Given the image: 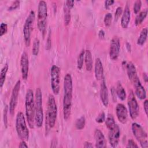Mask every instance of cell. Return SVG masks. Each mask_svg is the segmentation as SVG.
Returning a JSON list of instances; mask_svg holds the SVG:
<instances>
[{"mask_svg": "<svg viewBox=\"0 0 148 148\" xmlns=\"http://www.w3.org/2000/svg\"><path fill=\"white\" fill-rule=\"evenodd\" d=\"M132 83L135 87V92L136 95L140 99H145L146 98V92L144 87L142 85L139 77L136 78Z\"/></svg>", "mask_w": 148, "mask_h": 148, "instance_id": "obj_16", "label": "cell"}, {"mask_svg": "<svg viewBox=\"0 0 148 148\" xmlns=\"http://www.w3.org/2000/svg\"><path fill=\"white\" fill-rule=\"evenodd\" d=\"M25 114L31 128H34L35 124V99L32 90L28 89L25 95Z\"/></svg>", "mask_w": 148, "mask_h": 148, "instance_id": "obj_2", "label": "cell"}, {"mask_svg": "<svg viewBox=\"0 0 148 148\" xmlns=\"http://www.w3.org/2000/svg\"><path fill=\"white\" fill-rule=\"evenodd\" d=\"M130 17L131 13L130 7L127 4L122 13V17L121 19V25L123 28H127L128 27L130 21Z\"/></svg>", "mask_w": 148, "mask_h": 148, "instance_id": "obj_20", "label": "cell"}, {"mask_svg": "<svg viewBox=\"0 0 148 148\" xmlns=\"http://www.w3.org/2000/svg\"><path fill=\"white\" fill-rule=\"evenodd\" d=\"M114 1L113 0H108L105 1V6L106 9H109V6L112 5L114 3Z\"/></svg>", "mask_w": 148, "mask_h": 148, "instance_id": "obj_41", "label": "cell"}, {"mask_svg": "<svg viewBox=\"0 0 148 148\" xmlns=\"http://www.w3.org/2000/svg\"><path fill=\"white\" fill-rule=\"evenodd\" d=\"M131 128L133 135L139 142L141 147L142 148H147V134L143 128L136 123H133Z\"/></svg>", "mask_w": 148, "mask_h": 148, "instance_id": "obj_7", "label": "cell"}, {"mask_svg": "<svg viewBox=\"0 0 148 148\" xmlns=\"http://www.w3.org/2000/svg\"><path fill=\"white\" fill-rule=\"evenodd\" d=\"M116 92L117 97L121 101L125 100L126 98V92L120 82H118L116 88Z\"/></svg>", "mask_w": 148, "mask_h": 148, "instance_id": "obj_23", "label": "cell"}, {"mask_svg": "<svg viewBox=\"0 0 148 148\" xmlns=\"http://www.w3.org/2000/svg\"><path fill=\"white\" fill-rule=\"evenodd\" d=\"M8 31V25L6 23H1L0 25V36H2Z\"/></svg>", "mask_w": 148, "mask_h": 148, "instance_id": "obj_34", "label": "cell"}, {"mask_svg": "<svg viewBox=\"0 0 148 148\" xmlns=\"http://www.w3.org/2000/svg\"><path fill=\"white\" fill-rule=\"evenodd\" d=\"M51 87L53 92L55 95L58 94L60 92V69L57 65H53L50 71Z\"/></svg>", "mask_w": 148, "mask_h": 148, "instance_id": "obj_9", "label": "cell"}, {"mask_svg": "<svg viewBox=\"0 0 148 148\" xmlns=\"http://www.w3.org/2000/svg\"><path fill=\"white\" fill-rule=\"evenodd\" d=\"M16 129L19 138L23 140H28L29 138V130L26 124L24 114L21 112H18L16 119Z\"/></svg>", "mask_w": 148, "mask_h": 148, "instance_id": "obj_6", "label": "cell"}, {"mask_svg": "<svg viewBox=\"0 0 148 148\" xmlns=\"http://www.w3.org/2000/svg\"><path fill=\"white\" fill-rule=\"evenodd\" d=\"M86 124V119L84 116H82L79 119H77L75 123V127L77 130H82L84 128Z\"/></svg>", "mask_w": 148, "mask_h": 148, "instance_id": "obj_30", "label": "cell"}, {"mask_svg": "<svg viewBox=\"0 0 148 148\" xmlns=\"http://www.w3.org/2000/svg\"><path fill=\"white\" fill-rule=\"evenodd\" d=\"M9 110V107L8 105H6L4 108L3 110V123L5 126V127H7V124H8V112Z\"/></svg>", "mask_w": 148, "mask_h": 148, "instance_id": "obj_35", "label": "cell"}, {"mask_svg": "<svg viewBox=\"0 0 148 148\" xmlns=\"http://www.w3.org/2000/svg\"><path fill=\"white\" fill-rule=\"evenodd\" d=\"M108 139L110 146L112 147H116L119 142L120 131L119 127L116 124L114 127L108 129Z\"/></svg>", "mask_w": 148, "mask_h": 148, "instance_id": "obj_12", "label": "cell"}, {"mask_svg": "<svg viewBox=\"0 0 148 148\" xmlns=\"http://www.w3.org/2000/svg\"><path fill=\"white\" fill-rule=\"evenodd\" d=\"M84 55H85V50L83 49L81 51V52L79 54V56L77 57V68L79 70H81L82 68H83V62L84 61Z\"/></svg>", "mask_w": 148, "mask_h": 148, "instance_id": "obj_28", "label": "cell"}, {"mask_svg": "<svg viewBox=\"0 0 148 148\" xmlns=\"http://www.w3.org/2000/svg\"><path fill=\"white\" fill-rule=\"evenodd\" d=\"M94 138L95 140V147L97 148H104L106 146V142L104 135L99 129L94 131Z\"/></svg>", "mask_w": 148, "mask_h": 148, "instance_id": "obj_18", "label": "cell"}, {"mask_svg": "<svg viewBox=\"0 0 148 148\" xmlns=\"http://www.w3.org/2000/svg\"><path fill=\"white\" fill-rule=\"evenodd\" d=\"M20 66L22 77L24 80H27L28 75L29 69V60L28 54L25 51H24L21 56Z\"/></svg>", "mask_w": 148, "mask_h": 148, "instance_id": "obj_14", "label": "cell"}, {"mask_svg": "<svg viewBox=\"0 0 148 148\" xmlns=\"http://www.w3.org/2000/svg\"><path fill=\"white\" fill-rule=\"evenodd\" d=\"M143 108L146 115L148 114V101L146 99L143 102Z\"/></svg>", "mask_w": 148, "mask_h": 148, "instance_id": "obj_44", "label": "cell"}, {"mask_svg": "<svg viewBox=\"0 0 148 148\" xmlns=\"http://www.w3.org/2000/svg\"><path fill=\"white\" fill-rule=\"evenodd\" d=\"M112 20V15L110 13H108L104 17V24L106 27H109L111 25Z\"/></svg>", "mask_w": 148, "mask_h": 148, "instance_id": "obj_32", "label": "cell"}, {"mask_svg": "<svg viewBox=\"0 0 148 148\" xmlns=\"http://www.w3.org/2000/svg\"><path fill=\"white\" fill-rule=\"evenodd\" d=\"M20 86H21V82L20 80H18L16 83L12 90L11 98L9 102V110L11 115H13L14 114L15 109L17 104L18 97L19 91L20 89Z\"/></svg>", "mask_w": 148, "mask_h": 148, "instance_id": "obj_11", "label": "cell"}, {"mask_svg": "<svg viewBox=\"0 0 148 148\" xmlns=\"http://www.w3.org/2000/svg\"><path fill=\"white\" fill-rule=\"evenodd\" d=\"M100 98L102 104L105 107H108L109 105V95L107 86L104 77L102 79L100 88Z\"/></svg>", "mask_w": 148, "mask_h": 148, "instance_id": "obj_17", "label": "cell"}, {"mask_svg": "<svg viewBox=\"0 0 148 148\" xmlns=\"http://www.w3.org/2000/svg\"><path fill=\"white\" fill-rule=\"evenodd\" d=\"M98 37H99L100 39H102L104 38V37H105V32H104L103 30L101 29V30L99 31V33H98Z\"/></svg>", "mask_w": 148, "mask_h": 148, "instance_id": "obj_46", "label": "cell"}, {"mask_svg": "<svg viewBox=\"0 0 148 148\" xmlns=\"http://www.w3.org/2000/svg\"><path fill=\"white\" fill-rule=\"evenodd\" d=\"M57 116V107L56 100L53 95H49L47 100V106L46 116V130L54 127Z\"/></svg>", "mask_w": 148, "mask_h": 148, "instance_id": "obj_3", "label": "cell"}, {"mask_svg": "<svg viewBox=\"0 0 148 148\" xmlns=\"http://www.w3.org/2000/svg\"><path fill=\"white\" fill-rule=\"evenodd\" d=\"M123 13V8L121 6H119L118 8H117L115 13H114V20L116 21L118 20V19L119 18V17H120V16Z\"/></svg>", "mask_w": 148, "mask_h": 148, "instance_id": "obj_36", "label": "cell"}, {"mask_svg": "<svg viewBox=\"0 0 148 148\" xmlns=\"http://www.w3.org/2000/svg\"><path fill=\"white\" fill-rule=\"evenodd\" d=\"M73 84L72 78L69 73H67L64 79L63 115L65 120H68L71 116L72 101Z\"/></svg>", "mask_w": 148, "mask_h": 148, "instance_id": "obj_1", "label": "cell"}, {"mask_svg": "<svg viewBox=\"0 0 148 148\" xmlns=\"http://www.w3.org/2000/svg\"><path fill=\"white\" fill-rule=\"evenodd\" d=\"M85 148H88V147H93V145H92L91 143L90 142H84V146H83Z\"/></svg>", "mask_w": 148, "mask_h": 148, "instance_id": "obj_47", "label": "cell"}, {"mask_svg": "<svg viewBox=\"0 0 148 148\" xmlns=\"http://www.w3.org/2000/svg\"><path fill=\"white\" fill-rule=\"evenodd\" d=\"M126 48L129 52H130L131 51V46L128 42L126 43Z\"/></svg>", "mask_w": 148, "mask_h": 148, "instance_id": "obj_48", "label": "cell"}, {"mask_svg": "<svg viewBox=\"0 0 148 148\" xmlns=\"http://www.w3.org/2000/svg\"><path fill=\"white\" fill-rule=\"evenodd\" d=\"M120 50V39L117 36H114L111 41L109 49V56L112 60H116L119 57Z\"/></svg>", "mask_w": 148, "mask_h": 148, "instance_id": "obj_13", "label": "cell"}, {"mask_svg": "<svg viewBox=\"0 0 148 148\" xmlns=\"http://www.w3.org/2000/svg\"><path fill=\"white\" fill-rule=\"evenodd\" d=\"M39 46H40V42L39 39L35 38L34 40L32 49V53L34 56H38L39 51Z\"/></svg>", "mask_w": 148, "mask_h": 148, "instance_id": "obj_31", "label": "cell"}, {"mask_svg": "<svg viewBox=\"0 0 148 148\" xmlns=\"http://www.w3.org/2000/svg\"><path fill=\"white\" fill-rule=\"evenodd\" d=\"M142 6V2L139 0L136 1L134 2V12L135 14H138Z\"/></svg>", "mask_w": 148, "mask_h": 148, "instance_id": "obj_33", "label": "cell"}, {"mask_svg": "<svg viewBox=\"0 0 148 148\" xmlns=\"http://www.w3.org/2000/svg\"><path fill=\"white\" fill-rule=\"evenodd\" d=\"M147 36V28H144L142 29L139 38L137 40V44L139 46H142L145 44L146 41Z\"/></svg>", "mask_w": 148, "mask_h": 148, "instance_id": "obj_24", "label": "cell"}, {"mask_svg": "<svg viewBox=\"0 0 148 148\" xmlns=\"http://www.w3.org/2000/svg\"><path fill=\"white\" fill-rule=\"evenodd\" d=\"M18 147L20 148H27L28 147V145H27L26 142H25V140H21V142L20 143L19 145H18Z\"/></svg>", "mask_w": 148, "mask_h": 148, "instance_id": "obj_45", "label": "cell"}, {"mask_svg": "<svg viewBox=\"0 0 148 148\" xmlns=\"http://www.w3.org/2000/svg\"><path fill=\"white\" fill-rule=\"evenodd\" d=\"M35 14L33 10H31L27 18L25 21V23L23 27V34L24 39L25 41V45L27 46H29L31 42V35L32 31V26L35 20Z\"/></svg>", "mask_w": 148, "mask_h": 148, "instance_id": "obj_8", "label": "cell"}, {"mask_svg": "<svg viewBox=\"0 0 148 148\" xmlns=\"http://www.w3.org/2000/svg\"><path fill=\"white\" fill-rule=\"evenodd\" d=\"M51 47V32L50 29H49V32L47 38V42L46 44V49L49 50Z\"/></svg>", "mask_w": 148, "mask_h": 148, "instance_id": "obj_38", "label": "cell"}, {"mask_svg": "<svg viewBox=\"0 0 148 148\" xmlns=\"http://www.w3.org/2000/svg\"><path fill=\"white\" fill-rule=\"evenodd\" d=\"M105 120V114L103 112H101L95 119V121L98 123H102Z\"/></svg>", "mask_w": 148, "mask_h": 148, "instance_id": "obj_37", "label": "cell"}, {"mask_svg": "<svg viewBox=\"0 0 148 148\" xmlns=\"http://www.w3.org/2000/svg\"><path fill=\"white\" fill-rule=\"evenodd\" d=\"M95 76L97 80H100L103 78V67L100 58H97L95 60L94 66Z\"/></svg>", "mask_w": 148, "mask_h": 148, "instance_id": "obj_19", "label": "cell"}, {"mask_svg": "<svg viewBox=\"0 0 148 148\" xmlns=\"http://www.w3.org/2000/svg\"><path fill=\"white\" fill-rule=\"evenodd\" d=\"M111 91V94L112 96V98L114 102L116 101V90L114 89V87H112V88L110 89Z\"/></svg>", "mask_w": 148, "mask_h": 148, "instance_id": "obj_43", "label": "cell"}, {"mask_svg": "<svg viewBox=\"0 0 148 148\" xmlns=\"http://www.w3.org/2000/svg\"><path fill=\"white\" fill-rule=\"evenodd\" d=\"M126 147H136V148H138V146L132 139H129L128 140V143L126 146Z\"/></svg>", "mask_w": 148, "mask_h": 148, "instance_id": "obj_40", "label": "cell"}, {"mask_svg": "<svg viewBox=\"0 0 148 148\" xmlns=\"http://www.w3.org/2000/svg\"><path fill=\"white\" fill-rule=\"evenodd\" d=\"M35 124L37 127H41L43 121L42 108V94L40 88H37L35 97Z\"/></svg>", "mask_w": 148, "mask_h": 148, "instance_id": "obj_4", "label": "cell"}, {"mask_svg": "<svg viewBox=\"0 0 148 148\" xmlns=\"http://www.w3.org/2000/svg\"><path fill=\"white\" fill-rule=\"evenodd\" d=\"M126 69L128 77L132 82L136 78L138 77L137 76L136 67L132 62H129L126 64Z\"/></svg>", "mask_w": 148, "mask_h": 148, "instance_id": "obj_21", "label": "cell"}, {"mask_svg": "<svg viewBox=\"0 0 148 148\" xmlns=\"http://www.w3.org/2000/svg\"><path fill=\"white\" fill-rule=\"evenodd\" d=\"M84 62L86 70L87 71H91L92 69V57L91 51L88 50L85 51Z\"/></svg>", "mask_w": 148, "mask_h": 148, "instance_id": "obj_22", "label": "cell"}, {"mask_svg": "<svg viewBox=\"0 0 148 148\" xmlns=\"http://www.w3.org/2000/svg\"><path fill=\"white\" fill-rule=\"evenodd\" d=\"M9 68V65L6 63L5 64V65L3 66L1 71V73H0V87L2 88L4 84L6 76V73L8 72Z\"/></svg>", "mask_w": 148, "mask_h": 148, "instance_id": "obj_25", "label": "cell"}, {"mask_svg": "<svg viewBox=\"0 0 148 148\" xmlns=\"http://www.w3.org/2000/svg\"><path fill=\"white\" fill-rule=\"evenodd\" d=\"M64 4L71 9L74 6V1H66Z\"/></svg>", "mask_w": 148, "mask_h": 148, "instance_id": "obj_42", "label": "cell"}, {"mask_svg": "<svg viewBox=\"0 0 148 148\" xmlns=\"http://www.w3.org/2000/svg\"><path fill=\"white\" fill-rule=\"evenodd\" d=\"M147 14V10L142 11L140 12L136 17L135 20V24L136 26L139 25L145 19Z\"/></svg>", "mask_w": 148, "mask_h": 148, "instance_id": "obj_26", "label": "cell"}, {"mask_svg": "<svg viewBox=\"0 0 148 148\" xmlns=\"http://www.w3.org/2000/svg\"><path fill=\"white\" fill-rule=\"evenodd\" d=\"M20 2L19 1H15L13 2V3L10 5V6L8 8L9 10H13L16 9L17 8L19 7L20 6Z\"/></svg>", "mask_w": 148, "mask_h": 148, "instance_id": "obj_39", "label": "cell"}, {"mask_svg": "<svg viewBox=\"0 0 148 148\" xmlns=\"http://www.w3.org/2000/svg\"><path fill=\"white\" fill-rule=\"evenodd\" d=\"M116 113L118 120L122 124H125L128 119V112L125 106L122 103H118L116 107Z\"/></svg>", "mask_w": 148, "mask_h": 148, "instance_id": "obj_15", "label": "cell"}, {"mask_svg": "<svg viewBox=\"0 0 148 148\" xmlns=\"http://www.w3.org/2000/svg\"><path fill=\"white\" fill-rule=\"evenodd\" d=\"M106 127L108 129H109L113 127H114L116 123L114 121V119L112 114H108L106 117V119L105 120Z\"/></svg>", "mask_w": 148, "mask_h": 148, "instance_id": "obj_29", "label": "cell"}, {"mask_svg": "<svg viewBox=\"0 0 148 148\" xmlns=\"http://www.w3.org/2000/svg\"><path fill=\"white\" fill-rule=\"evenodd\" d=\"M143 77L144 81H145L146 83H147V81H148V76H147V74H146V73H143Z\"/></svg>", "mask_w": 148, "mask_h": 148, "instance_id": "obj_49", "label": "cell"}, {"mask_svg": "<svg viewBox=\"0 0 148 148\" xmlns=\"http://www.w3.org/2000/svg\"><path fill=\"white\" fill-rule=\"evenodd\" d=\"M64 24L66 26L68 25L71 18V9L68 8L65 4L64 5Z\"/></svg>", "mask_w": 148, "mask_h": 148, "instance_id": "obj_27", "label": "cell"}, {"mask_svg": "<svg viewBox=\"0 0 148 148\" xmlns=\"http://www.w3.org/2000/svg\"><path fill=\"white\" fill-rule=\"evenodd\" d=\"M47 17V3L44 1H40L38 4V27L43 36H45L46 30V22Z\"/></svg>", "mask_w": 148, "mask_h": 148, "instance_id": "obj_5", "label": "cell"}, {"mask_svg": "<svg viewBox=\"0 0 148 148\" xmlns=\"http://www.w3.org/2000/svg\"><path fill=\"white\" fill-rule=\"evenodd\" d=\"M128 106L130 112V116L132 120L136 119L139 113V107L138 102L135 98L134 94L132 90L130 91L128 97Z\"/></svg>", "mask_w": 148, "mask_h": 148, "instance_id": "obj_10", "label": "cell"}]
</instances>
